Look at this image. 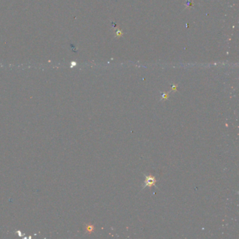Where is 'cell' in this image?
<instances>
[{
	"label": "cell",
	"mask_w": 239,
	"mask_h": 239,
	"mask_svg": "<svg viewBox=\"0 0 239 239\" xmlns=\"http://www.w3.org/2000/svg\"><path fill=\"white\" fill-rule=\"evenodd\" d=\"M115 36H117V37H118V36H122L123 32L121 31V30H117V28L115 29Z\"/></svg>",
	"instance_id": "obj_2"
},
{
	"label": "cell",
	"mask_w": 239,
	"mask_h": 239,
	"mask_svg": "<svg viewBox=\"0 0 239 239\" xmlns=\"http://www.w3.org/2000/svg\"><path fill=\"white\" fill-rule=\"evenodd\" d=\"M172 88H173V89H176V86H175V85H173V87H172Z\"/></svg>",
	"instance_id": "obj_4"
},
{
	"label": "cell",
	"mask_w": 239,
	"mask_h": 239,
	"mask_svg": "<svg viewBox=\"0 0 239 239\" xmlns=\"http://www.w3.org/2000/svg\"><path fill=\"white\" fill-rule=\"evenodd\" d=\"M168 93H164V95H162V98L166 99L167 97H168Z\"/></svg>",
	"instance_id": "obj_3"
},
{
	"label": "cell",
	"mask_w": 239,
	"mask_h": 239,
	"mask_svg": "<svg viewBox=\"0 0 239 239\" xmlns=\"http://www.w3.org/2000/svg\"><path fill=\"white\" fill-rule=\"evenodd\" d=\"M155 182H156V179L152 175H147L146 176L145 181H144V187H152V185H155Z\"/></svg>",
	"instance_id": "obj_1"
}]
</instances>
